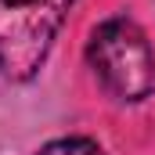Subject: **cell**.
I'll list each match as a JSON object with an SVG mask.
<instances>
[{"mask_svg": "<svg viewBox=\"0 0 155 155\" xmlns=\"http://www.w3.org/2000/svg\"><path fill=\"white\" fill-rule=\"evenodd\" d=\"M40 155H105V152L87 137H65V141H51L47 148H40Z\"/></svg>", "mask_w": 155, "mask_h": 155, "instance_id": "cell-3", "label": "cell"}, {"mask_svg": "<svg viewBox=\"0 0 155 155\" xmlns=\"http://www.w3.org/2000/svg\"><path fill=\"white\" fill-rule=\"evenodd\" d=\"M87 61L101 87L119 101H141L155 87V54L130 18H112L94 29Z\"/></svg>", "mask_w": 155, "mask_h": 155, "instance_id": "cell-1", "label": "cell"}, {"mask_svg": "<svg viewBox=\"0 0 155 155\" xmlns=\"http://www.w3.org/2000/svg\"><path fill=\"white\" fill-rule=\"evenodd\" d=\"M72 0H0V72L29 79L43 65Z\"/></svg>", "mask_w": 155, "mask_h": 155, "instance_id": "cell-2", "label": "cell"}]
</instances>
